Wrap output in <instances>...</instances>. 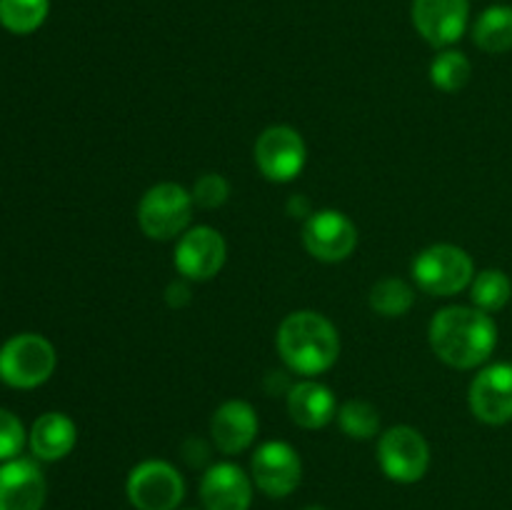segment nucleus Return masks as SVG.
<instances>
[{
    "instance_id": "1",
    "label": "nucleus",
    "mask_w": 512,
    "mask_h": 510,
    "mask_svg": "<svg viewBox=\"0 0 512 510\" xmlns=\"http://www.w3.org/2000/svg\"><path fill=\"white\" fill-rule=\"evenodd\" d=\"M430 348L445 365L473 370L488 363L498 345L493 315L475 305H448L430 320Z\"/></svg>"
},
{
    "instance_id": "2",
    "label": "nucleus",
    "mask_w": 512,
    "mask_h": 510,
    "mask_svg": "<svg viewBox=\"0 0 512 510\" xmlns=\"http://www.w3.org/2000/svg\"><path fill=\"white\" fill-rule=\"evenodd\" d=\"M275 345L283 363L293 373L308 378L333 368L340 355L338 328L315 310H295L285 315L275 335Z\"/></svg>"
},
{
    "instance_id": "3",
    "label": "nucleus",
    "mask_w": 512,
    "mask_h": 510,
    "mask_svg": "<svg viewBox=\"0 0 512 510\" xmlns=\"http://www.w3.org/2000/svg\"><path fill=\"white\" fill-rule=\"evenodd\" d=\"M413 278L418 288L428 295L450 298V295H458L470 288L475 278V265L468 250L450 243H438L415 255Z\"/></svg>"
},
{
    "instance_id": "4",
    "label": "nucleus",
    "mask_w": 512,
    "mask_h": 510,
    "mask_svg": "<svg viewBox=\"0 0 512 510\" xmlns=\"http://www.w3.org/2000/svg\"><path fill=\"white\" fill-rule=\"evenodd\" d=\"M193 193L178 183H158L138 203V225L150 240H173L190 228Z\"/></svg>"
},
{
    "instance_id": "5",
    "label": "nucleus",
    "mask_w": 512,
    "mask_h": 510,
    "mask_svg": "<svg viewBox=\"0 0 512 510\" xmlns=\"http://www.w3.org/2000/svg\"><path fill=\"white\" fill-rule=\"evenodd\" d=\"M58 365L53 343L38 333L13 335L0 348V380L10 388L30 390L43 385Z\"/></svg>"
},
{
    "instance_id": "6",
    "label": "nucleus",
    "mask_w": 512,
    "mask_h": 510,
    "mask_svg": "<svg viewBox=\"0 0 512 510\" xmlns=\"http://www.w3.org/2000/svg\"><path fill=\"white\" fill-rule=\"evenodd\" d=\"M125 493L135 510H178L185 498V480L168 460H143L125 480Z\"/></svg>"
},
{
    "instance_id": "7",
    "label": "nucleus",
    "mask_w": 512,
    "mask_h": 510,
    "mask_svg": "<svg viewBox=\"0 0 512 510\" xmlns=\"http://www.w3.org/2000/svg\"><path fill=\"white\" fill-rule=\"evenodd\" d=\"M378 463L395 483H418L430 468V445L410 425H395L378 440Z\"/></svg>"
},
{
    "instance_id": "8",
    "label": "nucleus",
    "mask_w": 512,
    "mask_h": 510,
    "mask_svg": "<svg viewBox=\"0 0 512 510\" xmlns=\"http://www.w3.org/2000/svg\"><path fill=\"white\" fill-rule=\"evenodd\" d=\"M308 160L303 135L290 125H270L255 140V165L270 183H290Z\"/></svg>"
},
{
    "instance_id": "9",
    "label": "nucleus",
    "mask_w": 512,
    "mask_h": 510,
    "mask_svg": "<svg viewBox=\"0 0 512 510\" xmlns=\"http://www.w3.org/2000/svg\"><path fill=\"white\" fill-rule=\"evenodd\" d=\"M250 478L268 498H288L303 478L298 450L285 440H268L253 453Z\"/></svg>"
},
{
    "instance_id": "10",
    "label": "nucleus",
    "mask_w": 512,
    "mask_h": 510,
    "mask_svg": "<svg viewBox=\"0 0 512 510\" xmlns=\"http://www.w3.org/2000/svg\"><path fill=\"white\" fill-rule=\"evenodd\" d=\"M303 245L315 260L343 263L358 248V228L340 210H318L305 220Z\"/></svg>"
},
{
    "instance_id": "11",
    "label": "nucleus",
    "mask_w": 512,
    "mask_h": 510,
    "mask_svg": "<svg viewBox=\"0 0 512 510\" xmlns=\"http://www.w3.org/2000/svg\"><path fill=\"white\" fill-rule=\"evenodd\" d=\"M228 258L225 238L210 225H195L180 235L175 245V268L185 280L205 283L223 270Z\"/></svg>"
},
{
    "instance_id": "12",
    "label": "nucleus",
    "mask_w": 512,
    "mask_h": 510,
    "mask_svg": "<svg viewBox=\"0 0 512 510\" xmlns=\"http://www.w3.org/2000/svg\"><path fill=\"white\" fill-rule=\"evenodd\" d=\"M413 25L433 48H450L468 30L470 0H413Z\"/></svg>"
},
{
    "instance_id": "13",
    "label": "nucleus",
    "mask_w": 512,
    "mask_h": 510,
    "mask_svg": "<svg viewBox=\"0 0 512 510\" xmlns=\"http://www.w3.org/2000/svg\"><path fill=\"white\" fill-rule=\"evenodd\" d=\"M475 418L485 425H505L512 420V363H493L480 370L468 390Z\"/></svg>"
},
{
    "instance_id": "14",
    "label": "nucleus",
    "mask_w": 512,
    "mask_h": 510,
    "mask_svg": "<svg viewBox=\"0 0 512 510\" xmlns=\"http://www.w3.org/2000/svg\"><path fill=\"white\" fill-rule=\"evenodd\" d=\"M253 478L235 463H215L200 480L203 510H250Z\"/></svg>"
},
{
    "instance_id": "15",
    "label": "nucleus",
    "mask_w": 512,
    "mask_h": 510,
    "mask_svg": "<svg viewBox=\"0 0 512 510\" xmlns=\"http://www.w3.org/2000/svg\"><path fill=\"white\" fill-rule=\"evenodd\" d=\"M48 485L38 463L28 458L0 465V510H43Z\"/></svg>"
},
{
    "instance_id": "16",
    "label": "nucleus",
    "mask_w": 512,
    "mask_h": 510,
    "mask_svg": "<svg viewBox=\"0 0 512 510\" xmlns=\"http://www.w3.org/2000/svg\"><path fill=\"white\" fill-rule=\"evenodd\" d=\"M260 420L248 400H225L210 418V438L225 455H238L258 438Z\"/></svg>"
},
{
    "instance_id": "17",
    "label": "nucleus",
    "mask_w": 512,
    "mask_h": 510,
    "mask_svg": "<svg viewBox=\"0 0 512 510\" xmlns=\"http://www.w3.org/2000/svg\"><path fill=\"white\" fill-rule=\"evenodd\" d=\"M288 413L305 430H320L338 418V400L328 385L313 378L298 380L288 390Z\"/></svg>"
},
{
    "instance_id": "18",
    "label": "nucleus",
    "mask_w": 512,
    "mask_h": 510,
    "mask_svg": "<svg viewBox=\"0 0 512 510\" xmlns=\"http://www.w3.org/2000/svg\"><path fill=\"white\" fill-rule=\"evenodd\" d=\"M28 443L35 458L53 463V460L65 458L75 448L78 428L65 413H45L30 428Z\"/></svg>"
},
{
    "instance_id": "19",
    "label": "nucleus",
    "mask_w": 512,
    "mask_h": 510,
    "mask_svg": "<svg viewBox=\"0 0 512 510\" xmlns=\"http://www.w3.org/2000/svg\"><path fill=\"white\" fill-rule=\"evenodd\" d=\"M473 40L483 53L500 55L512 50V5H490L473 25Z\"/></svg>"
},
{
    "instance_id": "20",
    "label": "nucleus",
    "mask_w": 512,
    "mask_h": 510,
    "mask_svg": "<svg viewBox=\"0 0 512 510\" xmlns=\"http://www.w3.org/2000/svg\"><path fill=\"white\" fill-rule=\"evenodd\" d=\"M470 298H473L475 308L485 310V313H498L512 298V280L508 273L498 268L480 270L470 283Z\"/></svg>"
},
{
    "instance_id": "21",
    "label": "nucleus",
    "mask_w": 512,
    "mask_h": 510,
    "mask_svg": "<svg viewBox=\"0 0 512 510\" xmlns=\"http://www.w3.org/2000/svg\"><path fill=\"white\" fill-rule=\"evenodd\" d=\"M415 303V290L403 278H383L370 288V308L383 318H403Z\"/></svg>"
},
{
    "instance_id": "22",
    "label": "nucleus",
    "mask_w": 512,
    "mask_h": 510,
    "mask_svg": "<svg viewBox=\"0 0 512 510\" xmlns=\"http://www.w3.org/2000/svg\"><path fill=\"white\" fill-rule=\"evenodd\" d=\"M50 0H0V25L15 35L35 33L45 23Z\"/></svg>"
},
{
    "instance_id": "23",
    "label": "nucleus",
    "mask_w": 512,
    "mask_h": 510,
    "mask_svg": "<svg viewBox=\"0 0 512 510\" xmlns=\"http://www.w3.org/2000/svg\"><path fill=\"white\" fill-rule=\"evenodd\" d=\"M470 75H473V65H470L468 55L460 50H443L435 55L430 63V83L443 93H458L468 85Z\"/></svg>"
},
{
    "instance_id": "24",
    "label": "nucleus",
    "mask_w": 512,
    "mask_h": 510,
    "mask_svg": "<svg viewBox=\"0 0 512 510\" xmlns=\"http://www.w3.org/2000/svg\"><path fill=\"white\" fill-rule=\"evenodd\" d=\"M338 423L348 438L370 440L380 430V413L368 400H345L338 408Z\"/></svg>"
},
{
    "instance_id": "25",
    "label": "nucleus",
    "mask_w": 512,
    "mask_h": 510,
    "mask_svg": "<svg viewBox=\"0 0 512 510\" xmlns=\"http://www.w3.org/2000/svg\"><path fill=\"white\" fill-rule=\"evenodd\" d=\"M230 198V183L225 175L220 173H205L195 180L193 185V200L200 208H220L225 200Z\"/></svg>"
},
{
    "instance_id": "26",
    "label": "nucleus",
    "mask_w": 512,
    "mask_h": 510,
    "mask_svg": "<svg viewBox=\"0 0 512 510\" xmlns=\"http://www.w3.org/2000/svg\"><path fill=\"white\" fill-rule=\"evenodd\" d=\"M25 440H28V435H25L18 415L0 408V463L18 458L20 450L25 448Z\"/></svg>"
},
{
    "instance_id": "27",
    "label": "nucleus",
    "mask_w": 512,
    "mask_h": 510,
    "mask_svg": "<svg viewBox=\"0 0 512 510\" xmlns=\"http://www.w3.org/2000/svg\"><path fill=\"white\" fill-rule=\"evenodd\" d=\"M165 300H168L170 308H183L190 303V285L183 280H173V283L165 288Z\"/></svg>"
},
{
    "instance_id": "28",
    "label": "nucleus",
    "mask_w": 512,
    "mask_h": 510,
    "mask_svg": "<svg viewBox=\"0 0 512 510\" xmlns=\"http://www.w3.org/2000/svg\"><path fill=\"white\" fill-rule=\"evenodd\" d=\"M288 213L293 215V218H305L308 220L310 215V200L303 198V195H293V198L288 200Z\"/></svg>"
},
{
    "instance_id": "29",
    "label": "nucleus",
    "mask_w": 512,
    "mask_h": 510,
    "mask_svg": "<svg viewBox=\"0 0 512 510\" xmlns=\"http://www.w3.org/2000/svg\"><path fill=\"white\" fill-rule=\"evenodd\" d=\"M303 510H328V508H323V505H308V508H303Z\"/></svg>"
},
{
    "instance_id": "30",
    "label": "nucleus",
    "mask_w": 512,
    "mask_h": 510,
    "mask_svg": "<svg viewBox=\"0 0 512 510\" xmlns=\"http://www.w3.org/2000/svg\"><path fill=\"white\" fill-rule=\"evenodd\" d=\"M190 510H195V508H190Z\"/></svg>"
}]
</instances>
